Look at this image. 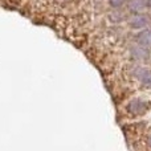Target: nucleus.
Masks as SVG:
<instances>
[{"label":"nucleus","mask_w":151,"mask_h":151,"mask_svg":"<svg viewBox=\"0 0 151 151\" xmlns=\"http://www.w3.org/2000/svg\"><path fill=\"white\" fill-rule=\"evenodd\" d=\"M134 76L135 78L146 88H151V70L146 68H142V66H138V68L134 69Z\"/></svg>","instance_id":"7ed1b4c3"},{"label":"nucleus","mask_w":151,"mask_h":151,"mask_svg":"<svg viewBox=\"0 0 151 151\" xmlns=\"http://www.w3.org/2000/svg\"><path fill=\"white\" fill-rule=\"evenodd\" d=\"M150 106L151 105L149 101H145V99H141V98H134L127 104L126 109H127L129 114L134 115V117H141V115L146 114L149 111Z\"/></svg>","instance_id":"f257e3e1"},{"label":"nucleus","mask_w":151,"mask_h":151,"mask_svg":"<svg viewBox=\"0 0 151 151\" xmlns=\"http://www.w3.org/2000/svg\"><path fill=\"white\" fill-rule=\"evenodd\" d=\"M127 5L133 13H141L151 5V0H130Z\"/></svg>","instance_id":"20e7f679"},{"label":"nucleus","mask_w":151,"mask_h":151,"mask_svg":"<svg viewBox=\"0 0 151 151\" xmlns=\"http://www.w3.org/2000/svg\"><path fill=\"white\" fill-rule=\"evenodd\" d=\"M149 17L143 13H134L130 19H129V25L133 29H145L149 25Z\"/></svg>","instance_id":"f03ea898"},{"label":"nucleus","mask_w":151,"mask_h":151,"mask_svg":"<svg viewBox=\"0 0 151 151\" xmlns=\"http://www.w3.org/2000/svg\"><path fill=\"white\" fill-rule=\"evenodd\" d=\"M126 3V0H109V4L110 7H113L114 9H118V8H121L123 4Z\"/></svg>","instance_id":"0eeeda50"},{"label":"nucleus","mask_w":151,"mask_h":151,"mask_svg":"<svg viewBox=\"0 0 151 151\" xmlns=\"http://www.w3.org/2000/svg\"><path fill=\"white\" fill-rule=\"evenodd\" d=\"M130 53L131 56H133V58H135V60H139V61H145L149 58V49H146V48L141 47V45H134V47L130 48Z\"/></svg>","instance_id":"423d86ee"},{"label":"nucleus","mask_w":151,"mask_h":151,"mask_svg":"<svg viewBox=\"0 0 151 151\" xmlns=\"http://www.w3.org/2000/svg\"><path fill=\"white\" fill-rule=\"evenodd\" d=\"M147 143H149V146L151 147V133L149 134V137H147Z\"/></svg>","instance_id":"6e6552de"},{"label":"nucleus","mask_w":151,"mask_h":151,"mask_svg":"<svg viewBox=\"0 0 151 151\" xmlns=\"http://www.w3.org/2000/svg\"><path fill=\"white\" fill-rule=\"evenodd\" d=\"M137 42L138 45L146 48V49H151V29L145 28L137 35Z\"/></svg>","instance_id":"39448f33"}]
</instances>
